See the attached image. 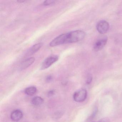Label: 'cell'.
Wrapping results in <instances>:
<instances>
[{
    "mask_svg": "<svg viewBox=\"0 0 122 122\" xmlns=\"http://www.w3.org/2000/svg\"><path fill=\"white\" fill-rule=\"evenodd\" d=\"M76 42V38L74 31L63 33L54 38L50 43V46L53 47L63 44L73 43Z\"/></svg>",
    "mask_w": 122,
    "mask_h": 122,
    "instance_id": "1",
    "label": "cell"
},
{
    "mask_svg": "<svg viewBox=\"0 0 122 122\" xmlns=\"http://www.w3.org/2000/svg\"><path fill=\"white\" fill-rule=\"evenodd\" d=\"M59 56L57 55H52L48 57L42 63L41 69L44 70L48 68L53 63L57 62Z\"/></svg>",
    "mask_w": 122,
    "mask_h": 122,
    "instance_id": "2",
    "label": "cell"
},
{
    "mask_svg": "<svg viewBox=\"0 0 122 122\" xmlns=\"http://www.w3.org/2000/svg\"><path fill=\"white\" fill-rule=\"evenodd\" d=\"M87 96V91L85 89H82L74 93L73 98L76 102H80L85 100Z\"/></svg>",
    "mask_w": 122,
    "mask_h": 122,
    "instance_id": "3",
    "label": "cell"
},
{
    "mask_svg": "<svg viewBox=\"0 0 122 122\" xmlns=\"http://www.w3.org/2000/svg\"><path fill=\"white\" fill-rule=\"evenodd\" d=\"M96 28L99 33L105 34L109 30L110 25L108 23L106 20H101L97 24Z\"/></svg>",
    "mask_w": 122,
    "mask_h": 122,
    "instance_id": "4",
    "label": "cell"
},
{
    "mask_svg": "<svg viewBox=\"0 0 122 122\" xmlns=\"http://www.w3.org/2000/svg\"><path fill=\"white\" fill-rule=\"evenodd\" d=\"M107 41V38L106 37H104L99 39L97 41L93 47V49L96 51H99L102 50L106 45Z\"/></svg>",
    "mask_w": 122,
    "mask_h": 122,
    "instance_id": "5",
    "label": "cell"
},
{
    "mask_svg": "<svg viewBox=\"0 0 122 122\" xmlns=\"http://www.w3.org/2000/svg\"><path fill=\"white\" fill-rule=\"evenodd\" d=\"M23 117L22 112L20 110L13 111L10 115L11 120L14 121H18L20 120Z\"/></svg>",
    "mask_w": 122,
    "mask_h": 122,
    "instance_id": "6",
    "label": "cell"
},
{
    "mask_svg": "<svg viewBox=\"0 0 122 122\" xmlns=\"http://www.w3.org/2000/svg\"><path fill=\"white\" fill-rule=\"evenodd\" d=\"M35 59L34 57H30L26 59L21 63L20 69L25 70L30 67L35 62Z\"/></svg>",
    "mask_w": 122,
    "mask_h": 122,
    "instance_id": "7",
    "label": "cell"
},
{
    "mask_svg": "<svg viewBox=\"0 0 122 122\" xmlns=\"http://www.w3.org/2000/svg\"><path fill=\"white\" fill-rule=\"evenodd\" d=\"M43 46V43H39L33 45L31 48H30L29 51L28 52V56L31 55H33L34 53H36L40 50L42 47Z\"/></svg>",
    "mask_w": 122,
    "mask_h": 122,
    "instance_id": "8",
    "label": "cell"
},
{
    "mask_svg": "<svg viewBox=\"0 0 122 122\" xmlns=\"http://www.w3.org/2000/svg\"><path fill=\"white\" fill-rule=\"evenodd\" d=\"M44 102V100L41 97L36 96L33 98L32 103L33 105L36 106H40Z\"/></svg>",
    "mask_w": 122,
    "mask_h": 122,
    "instance_id": "9",
    "label": "cell"
},
{
    "mask_svg": "<svg viewBox=\"0 0 122 122\" xmlns=\"http://www.w3.org/2000/svg\"><path fill=\"white\" fill-rule=\"evenodd\" d=\"M36 88L34 86H30L27 88L25 90V93L26 95L30 96L34 95L37 92Z\"/></svg>",
    "mask_w": 122,
    "mask_h": 122,
    "instance_id": "10",
    "label": "cell"
},
{
    "mask_svg": "<svg viewBox=\"0 0 122 122\" xmlns=\"http://www.w3.org/2000/svg\"><path fill=\"white\" fill-rule=\"evenodd\" d=\"M56 1L54 0H46L44 1L43 2V5H52L54 4L55 3Z\"/></svg>",
    "mask_w": 122,
    "mask_h": 122,
    "instance_id": "11",
    "label": "cell"
},
{
    "mask_svg": "<svg viewBox=\"0 0 122 122\" xmlns=\"http://www.w3.org/2000/svg\"><path fill=\"white\" fill-rule=\"evenodd\" d=\"M92 80V75L89 74L88 76L87 77V79H86V83L88 85H89L91 83Z\"/></svg>",
    "mask_w": 122,
    "mask_h": 122,
    "instance_id": "12",
    "label": "cell"
},
{
    "mask_svg": "<svg viewBox=\"0 0 122 122\" xmlns=\"http://www.w3.org/2000/svg\"><path fill=\"white\" fill-rule=\"evenodd\" d=\"M53 80V77L52 76H48L46 78V81L47 82H51Z\"/></svg>",
    "mask_w": 122,
    "mask_h": 122,
    "instance_id": "13",
    "label": "cell"
},
{
    "mask_svg": "<svg viewBox=\"0 0 122 122\" xmlns=\"http://www.w3.org/2000/svg\"><path fill=\"white\" fill-rule=\"evenodd\" d=\"M55 93V91L54 90H50L48 92V96L49 97H51L52 96H53L54 95Z\"/></svg>",
    "mask_w": 122,
    "mask_h": 122,
    "instance_id": "14",
    "label": "cell"
},
{
    "mask_svg": "<svg viewBox=\"0 0 122 122\" xmlns=\"http://www.w3.org/2000/svg\"><path fill=\"white\" fill-rule=\"evenodd\" d=\"M98 122H110V120L107 118H102Z\"/></svg>",
    "mask_w": 122,
    "mask_h": 122,
    "instance_id": "15",
    "label": "cell"
},
{
    "mask_svg": "<svg viewBox=\"0 0 122 122\" xmlns=\"http://www.w3.org/2000/svg\"><path fill=\"white\" fill-rule=\"evenodd\" d=\"M18 2H19V3H21V2H25V1H23V0H22V1H18Z\"/></svg>",
    "mask_w": 122,
    "mask_h": 122,
    "instance_id": "16",
    "label": "cell"
}]
</instances>
